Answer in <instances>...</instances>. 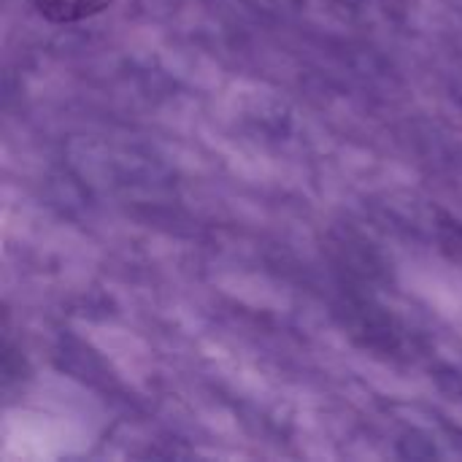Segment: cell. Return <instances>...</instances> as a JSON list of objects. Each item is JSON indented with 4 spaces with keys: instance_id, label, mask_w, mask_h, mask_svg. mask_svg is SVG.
Returning <instances> with one entry per match:
<instances>
[{
    "instance_id": "obj_1",
    "label": "cell",
    "mask_w": 462,
    "mask_h": 462,
    "mask_svg": "<svg viewBox=\"0 0 462 462\" xmlns=\"http://www.w3.org/2000/svg\"><path fill=\"white\" fill-rule=\"evenodd\" d=\"M38 14L57 24H70L106 11L114 0H32Z\"/></svg>"
}]
</instances>
